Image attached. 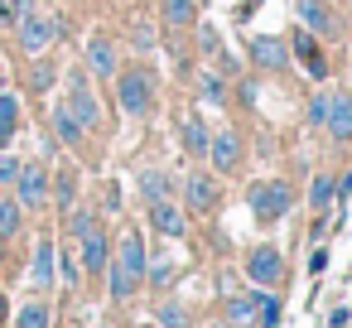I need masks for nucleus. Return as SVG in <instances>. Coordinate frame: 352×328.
<instances>
[{
    "mask_svg": "<svg viewBox=\"0 0 352 328\" xmlns=\"http://www.w3.org/2000/svg\"><path fill=\"white\" fill-rule=\"evenodd\" d=\"M184 193H188V208H193V212H217V203H222L217 184H212V179H203V174H188Z\"/></svg>",
    "mask_w": 352,
    "mask_h": 328,
    "instance_id": "12",
    "label": "nucleus"
},
{
    "mask_svg": "<svg viewBox=\"0 0 352 328\" xmlns=\"http://www.w3.org/2000/svg\"><path fill=\"white\" fill-rule=\"evenodd\" d=\"M87 63H92V73H102V78H116V44L111 39H92L87 44Z\"/></svg>",
    "mask_w": 352,
    "mask_h": 328,
    "instance_id": "15",
    "label": "nucleus"
},
{
    "mask_svg": "<svg viewBox=\"0 0 352 328\" xmlns=\"http://www.w3.org/2000/svg\"><path fill=\"white\" fill-rule=\"evenodd\" d=\"M150 222L164 232V237H184V212L169 203V198H160V203H150Z\"/></svg>",
    "mask_w": 352,
    "mask_h": 328,
    "instance_id": "16",
    "label": "nucleus"
},
{
    "mask_svg": "<svg viewBox=\"0 0 352 328\" xmlns=\"http://www.w3.org/2000/svg\"><path fill=\"white\" fill-rule=\"evenodd\" d=\"M251 208H256L261 222H275V217H285L294 208V193H289V184H256L251 188Z\"/></svg>",
    "mask_w": 352,
    "mask_h": 328,
    "instance_id": "5",
    "label": "nucleus"
},
{
    "mask_svg": "<svg viewBox=\"0 0 352 328\" xmlns=\"http://www.w3.org/2000/svg\"><path fill=\"white\" fill-rule=\"evenodd\" d=\"M6 256H10V251H6V241H0V265H6Z\"/></svg>",
    "mask_w": 352,
    "mask_h": 328,
    "instance_id": "41",
    "label": "nucleus"
},
{
    "mask_svg": "<svg viewBox=\"0 0 352 328\" xmlns=\"http://www.w3.org/2000/svg\"><path fill=\"white\" fill-rule=\"evenodd\" d=\"M333 198H338L333 174H318V179H314V188H309V208H314V212H333Z\"/></svg>",
    "mask_w": 352,
    "mask_h": 328,
    "instance_id": "21",
    "label": "nucleus"
},
{
    "mask_svg": "<svg viewBox=\"0 0 352 328\" xmlns=\"http://www.w3.org/2000/svg\"><path fill=\"white\" fill-rule=\"evenodd\" d=\"M294 10H299V20H304L309 34H333L338 30V20H333V10L323 6V0H299Z\"/></svg>",
    "mask_w": 352,
    "mask_h": 328,
    "instance_id": "13",
    "label": "nucleus"
},
{
    "mask_svg": "<svg viewBox=\"0 0 352 328\" xmlns=\"http://www.w3.org/2000/svg\"><path fill=\"white\" fill-rule=\"evenodd\" d=\"M54 265H58V251L49 246V241H39L34 246V270H30V280L44 289V285H54Z\"/></svg>",
    "mask_w": 352,
    "mask_h": 328,
    "instance_id": "18",
    "label": "nucleus"
},
{
    "mask_svg": "<svg viewBox=\"0 0 352 328\" xmlns=\"http://www.w3.org/2000/svg\"><path fill=\"white\" fill-rule=\"evenodd\" d=\"M20 25V49L30 54V58H44V49L63 34V25H58V15H49V10H34V6H25V15L15 20Z\"/></svg>",
    "mask_w": 352,
    "mask_h": 328,
    "instance_id": "3",
    "label": "nucleus"
},
{
    "mask_svg": "<svg viewBox=\"0 0 352 328\" xmlns=\"http://www.w3.org/2000/svg\"><path fill=\"white\" fill-rule=\"evenodd\" d=\"M92 222H97L92 212H73V217H68V232H73V237H82V232H87Z\"/></svg>",
    "mask_w": 352,
    "mask_h": 328,
    "instance_id": "35",
    "label": "nucleus"
},
{
    "mask_svg": "<svg viewBox=\"0 0 352 328\" xmlns=\"http://www.w3.org/2000/svg\"><path fill=\"white\" fill-rule=\"evenodd\" d=\"M150 280H155V285H164V280H169V261H160V265L150 270Z\"/></svg>",
    "mask_w": 352,
    "mask_h": 328,
    "instance_id": "39",
    "label": "nucleus"
},
{
    "mask_svg": "<svg viewBox=\"0 0 352 328\" xmlns=\"http://www.w3.org/2000/svg\"><path fill=\"white\" fill-rule=\"evenodd\" d=\"M208 155H212V169H236V160H241V131H217L212 140H208Z\"/></svg>",
    "mask_w": 352,
    "mask_h": 328,
    "instance_id": "11",
    "label": "nucleus"
},
{
    "mask_svg": "<svg viewBox=\"0 0 352 328\" xmlns=\"http://www.w3.org/2000/svg\"><path fill=\"white\" fill-rule=\"evenodd\" d=\"M256 10H261V0H236V10H232V15H236V25H241V20H251Z\"/></svg>",
    "mask_w": 352,
    "mask_h": 328,
    "instance_id": "36",
    "label": "nucleus"
},
{
    "mask_svg": "<svg viewBox=\"0 0 352 328\" xmlns=\"http://www.w3.org/2000/svg\"><path fill=\"white\" fill-rule=\"evenodd\" d=\"M116 102L126 116H150L155 107V73L150 68H116Z\"/></svg>",
    "mask_w": 352,
    "mask_h": 328,
    "instance_id": "2",
    "label": "nucleus"
},
{
    "mask_svg": "<svg viewBox=\"0 0 352 328\" xmlns=\"http://www.w3.org/2000/svg\"><path fill=\"white\" fill-rule=\"evenodd\" d=\"M107 261H111V251H107V232L92 222V227L78 237V265H82L87 275H102V270H107Z\"/></svg>",
    "mask_w": 352,
    "mask_h": 328,
    "instance_id": "7",
    "label": "nucleus"
},
{
    "mask_svg": "<svg viewBox=\"0 0 352 328\" xmlns=\"http://www.w3.org/2000/svg\"><path fill=\"white\" fill-rule=\"evenodd\" d=\"M328 102H333V92H314V102H309V116H314V126H323V121H328Z\"/></svg>",
    "mask_w": 352,
    "mask_h": 328,
    "instance_id": "32",
    "label": "nucleus"
},
{
    "mask_svg": "<svg viewBox=\"0 0 352 328\" xmlns=\"http://www.w3.org/2000/svg\"><path fill=\"white\" fill-rule=\"evenodd\" d=\"M347 97H352V92H347Z\"/></svg>",
    "mask_w": 352,
    "mask_h": 328,
    "instance_id": "43",
    "label": "nucleus"
},
{
    "mask_svg": "<svg viewBox=\"0 0 352 328\" xmlns=\"http://www.w3.org/2000/svg\"><path fill=\"white\" fill-rule=\"evenodd\" d=\"M328 131H333V140H352V97L347 92H338L333 102H328V121H323Z\"/></svg>",
    "mask_w": 352,
    "mask_h": 328,
    "instance_id": "14",
    "label": "nucleus"
},
{
    "mask_svg": "<svg viewBox=\"0 0 352 328\" xmlns=\"http://www.w3.org/2000/svg\"><path fill=\"white\" fill-rule=\"evenodd\" d=\"M251 58H256V68L280 73V68L289 63V44H285V39H275V34H261V39H251Z\"/></svg>",
    "mask_w": 352,
    "mask_h": 328,
    "instance_id": "10",
    "label": "nucleus"
},
{
    "mask_svg": "<svg viewBox=\"0 0 352 328\" xmlns=\"http://www.w3.org/2000/svg\"><path fill=\"white\" fill-rule=\"evenodd\" d=\"M164 328H193V318H188V309L184 304H160V314H155Z\"/></svg>",
    "mask_w": 352,
    "mask_h": 328,
    "instance_id": "26",
    "label": "nucleus"
},
{
    "mask_svg": "<svg viewBox=\"0 0 352 328\" xmlns=\"http://www.w3.org/2000/svg\"><path fill=\"white\" fill-rule=\"evenodd\" d=\"M25 6H30V0H0V25H15L25 15Z\"/></svg>",
    "mask_w": 352,
    "mask_h": 328,
    "instance_id": "33",
    "label": "nucleus"
},
{
    "mask_svg": "<svg viewBox=\"0 0 352 328\" xmlns=\"http://www.w3.org/2000/svg\"><path fill=\"white\" fill-rule=\"evenodd\" d=\"M323 265H328V251H323V246H318V251H314V256H309V270H314V275H323Z\"/></svg>",
    "mask_w": 352,
    "mask_h": 328,
    "instance_id": "37",
    "label": "nucleus"
},
{
    "mask_svg": "<svg viewBox=\"0 0 352 328\" xmlns=\"http://www.w3.org/2000/svg\"><path fill=\"white\" fill-rule=\"evenodd\" d=\"M140 193H145L150 203H160V198H169V179H164L160 169H140Z\"/></svg>",
    "mask_w": 352,
    "mask_h": 328,
    "instance_id": "24",
    "label": "nucleus"
},
{
    "mask_svg": "<svg viewBox=\"0 0 352 328\" xmlns=\"http://www.w3.org/2000/svg\"><path fill=\"white\" fill-rule=\"evenodd\" d=\"M256 318H261V328H280V299L261 294L256 299Z\"/></svg>",
    "mask_w": 352,
    "mask_h": 328,
    "instance_id": "27",
    "label": "nucleus"
},
{
    "mask_svg": "<svg viewBox=\"0 0 352 328\" xmlns=\"http://www.w3.org/2000/svg\"><path fill=\"white\" fill-rule=\"evenodd\" d=\"M198 92H203V102L217 107V102H222V78H217V73H203V78H198Z\"/></svg>",
    "mask_w": 352,
    "mask_h": 328,
    "instance_id": "29",
    "label": "nucleus"
},
{
    "mask_svg": "<svg viewBox=\"0 0 352 328\" xmlns=\"http://www.w3.org/2000/svg\"><path fill=\"white\" fill-rule=\"evenodd\" d=\"M63 107H68V116H73L82 131H102V102H97V92L87 87V78H73Z\"/></svg>",
    "mask_w": 352,
    "mask_h": 328,
    "instance_id": "4",
    "label": "nucleus"
},
{
    "mask_svg": "<svg viewBox=\"0 0 352 328\" xmlns=\"http://www.w3.org/2000/svg\"><path fill=\"white\" fill-rule=\"evenodd\" d=\"M6 314H10V299H6V294H0V318H6Z\"/></svg>",
    "mask_w": 352,
    "mask_h": 328,
    "instance_id": "40",
    "label": "nucleus"
},
{
    "mask_svg": "<svg viewBox=\"0 0 352 328\" xmlns=\"http://www.w3.org/2000/svg\"><path fill=\"white\" fill-rule=\"evenodd\" d=\"M107 275H111V299H116V304L145 285V241H140L135 232H126V237H121L116 261H107Z\"/></svg>",
    "mask_w": 352,
    "mask_h": 328,
    "instance_id": "1",
    "label": "nucleus"
},
{
    "mask_svg": "<svg viewBox=\"0 0 352 328\" xmlns=\"http://www.w3.org/2000/svg\"><path fill=\"white\" fill-rule=\"evenodd\" d=\"M63 280H68V285H78V261H68V256H63Z\"/></svg>",
    "mask_w": 352,
    "mask_h": 328,
    "instance_id": "38",
    "label": "nucleus"
},
{
    "mask_svg": "<svg viewBox=\"0 0 352 328\" xmlns=\"http://www.w3.org/2000/svg\"><path fill=\"white\" fill-rule=\"evenodd\" d=\"M193 15H198V0H164V25L188 30V25H193Z\"/></svg>",
    "mask_w": 352,
    "mask_h": 328,
    "instance_id": "23",
    "label": "nucleus"
},
{
    "mask_svg": "<svg viewBox=\"0 0 352 328\" xmlns=\"http://www.w3.org/2000/svg\"><path fill=\"white\" fill-rule=\"evenodd\" d=\"M30 87H34V92H49V87H54V63H34Z\"/></svg>",
    "mask_w": 352,
    "mask_h": 328,
    "instance_id": "31",
    "label": "nucleus"
},
{
    "mask_svg": "<svg viewBox=\"0 0 352 328\" xmlns=\"http://www.w3.org/2000/svg\"><path fill=\"white\" fill-rule=\"evenodd\" d=\"M15 126H20V102L10 92H0V150L15 140Z\"/></svg>",
    "mask_w": 352,
    "mask_h": 328,
    "instance_id": "19",
    "label": "nucleus"
},
{
    "mask_svg": "<svg viewBox=\"0 0 352 328\" xmlns=\"http://www.w3.org/2000/svg\"><path fill=\"white\" fill-rule=\"evenodd\" d=\"M208 140H212V135H208V126L193 116V121L184 126V145H188V155H208Z\"/></svg>",
    "mask_w": 352,
    "mask_h": 328,
    "instance_id": "25",
    "label": "nucleus"
},
{
    "mask_svg": "<svg viewBox=\"0 0 352 328\" xmlns=\"http://www.w3.org/2000/svg\"><path fill=\"white\" fill-rule=\"evenodd\" d=\"M251 318H256V294L232 299V318H227V323H251Z\"/></svg>",
    "mask_w": 352,
    "mask_h": 328,
    "instance_id": "30",
    "label": "nucleus"
},
{
    "mask_svg": "<svg viewBox=\"0 0 352 328\" xmlns=\"http://www.w3.org/2000/svg\"><path fill=\"white\" fill-rule=\"evenodd\" d=\"M246 270H251L256 285H280V280H285V256H280V246H256L251 261H246Z\"/></svg>",
    "mask_w": 352,
    "mask_h": 328,
    "instance_id": "8",
    "label": "nucleus"
},
{
    "mask_svg": "<svg viewBox=\"0 0 352 328\" xmlns=\"http://www.w3.org/2000/svg\"><path fill=\"white\" fill-rule=\"evenodd\" d=\"M54 131H58V140H63L68 150H78V145H82V135H87V131L68 116V107H54Z\"/></svg>",
    "mask_w": 352,
    "mask_h": 328,
    "instance_id": "20",
    "label": "nucleus"
},
{
    "mask_svg": "<svg viewBox=\"0 0 352 328\" xmlns=\"http://www.w3.org/2000/svg\"><path fill=\"white\" fill-rule=\"evenodd\" d=\"M289 54L304 63V73H309V78H318V83L328 78V58H323V49H318V39H314L309 30H299V34L289 39Z\"/></svg>",
    "mask_w": 352,
    "mask_h": 328,
    "instance_id": "9",
    "label": "nucleus"
},
{
    "mask_svg": "<svg viewBox=\"0 0 352 328\" xmlns=\"http://www.w3.org/2000/svg\"><path fill=\"white\" fill-rule=\"evenodd\" d=\"M73 198H78V174L63 169V179H58V208H78Z\"/></svg>",
    "mask_w": 352,
    "mask_h": 328,
    "instance_id": "28",
    "label": "nucleus"
},
{
    "mask_svg": "<svg viewBox=\"0 0 352 328\" xmlns=\"http://www.w3.org/2000/svg\"><path fill=\"white\" fill-rule=\"evenodd\" d=\"M15 198H20V208H44L49 203V169L44 164H20Z\"/></svg>",
    "mask_w": 352,
    "mask_h": 328,
    "instance_id": "6",
    "label": "nucleus"
},
{
    "mask_svg": "<svg viewBox=\"0 0 352 328\" xmlns=\"http://www.w3.org/2000/svg\"><path fill=\"white\" fill-rule=\"evenodd\" d=\"M15 174H20V160H15V155H0V188L15 184Z\"/></svg>",
    "mask_w": 352,
    "mask_h": 328,
    "instance_id": "34",
    "label": "nucleus"
},
{
    "mask_svg": "<svg viewBox=\"0 0 352 328\" xmlns=\"http://www.w3.org/2000/svg\"><path fill=\"white\" fill-rule=\"evenodd\" d=\"M212 328H236V323H212Z\"/></svg>",
    "mask_w": 352,
    "mask_h": 328,
    "instance_id": "42",
    "label": "nucleus"
},
{
    "mask_svg": "<svg viewBox=\"0 0 352 328\" xmlns=\"http://www.w3.org/2000/svg\"><path fill=\"white\" fill-rule=\"evenodd\" d=\"M54 323V309L44 304V299H34V304H25L20 314H15V328H49Z\"/></svg>",
    "mask_w": 352,
    "mask_h": 328,
    "instance_id": "22",
    "label": "nucleus"
},
{
    "mask_svg": "<svg viewBox=\"0 0 352 328\" xmlns=\"http://www.w3.org/2000/svg\"><path fill=\"white\" fill-rule=\"evenodd\" d=\"M20 227H25V208H20V198H6V193H0V241L20 237Z\"/></svg>",
    "mask_w": 352,
    "mask_h": 328,
    "instance_id": "17",
    "label": "nucleus"
}]
</instances>
